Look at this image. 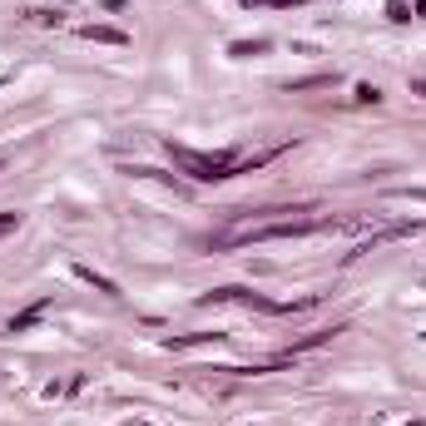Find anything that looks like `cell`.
Wrapping results in <instances>:
<instances>
[{"label": "cell", "mask_w": 426, "mask_h": 426, "mask_svg": "<svg viewBox=\"0 0 426 426\" xmlns=\"http://www.w3.org/2000/svg\"><path fill=\"white\" fill-rule=\"evenodd\" d=\"M164 149H168V159H174L188 179L218 184V179H233V174H238V154H233V149H223V154H199V149H184V144H174V139H168Z\"/></svg>", "instance_id": "6da1fadb"}, {"label": "cell", "mask_w": 426, "mask_h": 426, "mask_svg": "<svg viewBox=\"0 0 426 426\" xmlns=\"http://www.w3.org/2000/svg\"><path fill=\"white\" fill-rule=\"evenodd\" d=\"M323 228H342L332 218H273V223H258V228H243L233 233L228 243H273V238H308V233H323Z\"/></svg>", "instance_id": "7a4b0ae2"}, {"label": "cell", "mask_w": 426, "mask_h": 426, "mask_svg": "<svg viewBox=\"0 0 426 426\" xmlns=\"http://www.w3.org/2000/svg\"><path fill=\"white\" fill-rule=\"evenodd\" d=\"M199 303L203 308H213V303H243V308H258V312H292V308H312L317 297H303V303H273V297L253 292V288H213V292L199 297Z\"/></svg>", "instance_id": "3957f363"}, {"label": "cell", "mask_w": 426, "mask_h": 426, "mask_svg": "<svg viewBox=\"0 0 426 426\" xmlns=\"http://www.w3.org/2000/svg\"><path fill=\"white\" fill-rule=\"evenodd\" d=\"M75 278H79V283H90V288H95V292H104V297H124V292H119V283H114V278H104V273H95L90 263H75Z\"/></svg>", "instance_id": "277c9868"}, {"label": "cell", "mask_w": 426, "mask_h": 426, "mask_svg": "<svg viewBox=\"0 0 426 426\" xmlns=\"http://www.w3.org/2000/svg\"><path fill=\"white\" fill-rule=\"evenodd\" d=\"M45 312H50V297H40V303H30L25 312H15V317H10V332H30Z\"/></svg>", "instance_id": "5b68a950"}, {"label": "cell", "mask_w": 426, "mask_h": 426, "mask_svg": "<svg viewBox=\"0 0 426 426\" xmlns=\"http://www.w3.org/2000/svg\"><path fill=\"white\" fill-rule=\"evenodd\" d=\"M79 35H84V40H95V45H129V35L114 30V25H84Z\"/></svg>", "instance_id": "8992f818"}, {"label": "cell", "mask_w": 426, "mask_h": 426, "mask_svg": "<svg viewBox=\"0 0 426 426\" xmlns=\"http://www.w3.org/2000/svg\"><path fill=\"white\" fill-rule=\"evenodd\" d=\"M268 45H273V40H233V45H228V55L253 60V55H268Z\"/></svg>", "instance_id": "52a82bcc"}, {"label": "cell", "mask_w": 426, "mask_h": 426, "mask_svg": "<svg viewBox=\"0 0 426 426\" xmlns=\"http://www.w3.org/2000/svg\"><path fill=\"white\" fill-rule=\"evenodd\" d=\"M223 337L228 332H188V337H168V347L179 352V347H199V342H223Z\"/></svg>", "instance_id": "ba28073f"}, {"label": "cell", "mask_w": 426, "mask_h": 426, "mask_svg": "<svg viewBox=\"0 0 426 426\" xmlns=\"http://www.w3.org/2000/svg\"><path fill=\"white\" fill-rule=\"evenodd\" d=\"M248 10H292V5H303V0H243Z\"/></svg>", "instance_id": "9c48e42d"}, {"label": "cell", "mask_w": 426, "mask_h": 426, "mask_svg": "<svg viewBox=\"0 0 426 426\" xmlns=\"http://www.w3.org/2000/svg\"><path fill=\"white\" fill-rule=\"evenodd\" d=\"M317 84H332V75H303V79H288V90H317Z\"/></svg>", "instance_id": "30bf717a"}, {"label": "cell", "mask_w": 426, "mask_h": 426, "mask_svg": "<svg viewBox=\"0 0 426 426\" xmlns=\"http://www.w3.org/2000/svg\"><path fill=\"white\" fill-rule=\"evenodd\" d=\"M387 20H397V25H401V20H416V15H412L407 0H392V5H387Z\"/></svg>", "instance_id": "8fae6325"}, {"label": "cell", "mask_w": 426, "mask_h": 426, "mask_svg": "<svg viewBox=\"0 0 426 426\" xmlns=\"http://www.w3.org/2000/svg\"><path fill=\"white\" fill-rule=\"evenodd\" d=\"M30 20H35V25H60L65 15H60V10H30Z\"/></svg>", "instance_id": "7c38bea8"}, {"label": "cell", "mask_w": 426, "mask_h": 426, "mask_svg": "<svg viewBox=\"0 0 426 426\" xmlns=\"http://www.w3.org/2000/svg\"><path fill=\"white\" fill-rule=\"evenodd\" d=\"M357 99H362V104H377L381 90H377V84H357Z\"/></svg>", "instance_id": "4fadbf2b"}, {"label": "cell", "mask_w": 426, "mask_h": 426, "mask_svg": "<svg viewBox=\"0 0 426 426\" xmlns=\"http://www.w3.org/2000/svg\"><path fill=\"white\" fill-rule=\"evenodd\" d=\"M20 228V213H0V238H5V233H15Z\"/></svg>", "instance_id": "5bb4252c"}, {"label": "cell", "mask_w": 426, "mask_h": 426, "mask_svg": "<svg viewBox=\"0 0 426 426\" xmlns=\"http://www.w3.org/2000/svg\"><path fill=\"white\" fill-rule=\"evenodd\" d=\"M412 90H416V95H426V79H412Z\"/></svg>", "instance_id": "9a60e30c"}, {"label": "cell", "mask_w": 426, "mask_h": 426, "mask_svg": "<svg viewBox=\"0 0 426 426\" xmlns=\"http://www.w3.org/2000/svg\"><path fill=\"white\" fill-rule=\"evenodd\" d=\"M412 15H426V0H416V5H412Z\"/></svg>", "instance_id": "2e32d148"}, {"label": "cell", "mask_w": 426, "mask_h": 426, "mask_svg": "<svg viewBox=\"0 0 426 426\" xmlns=\"http://www.w3.org/2000/svg\"><path fill=\"white\" fill-rule=\"evenodd\" d=\"M407 426H426V421H407Z\"/></svg>", "instance_id": "e0dca14e"}]
</instances>
